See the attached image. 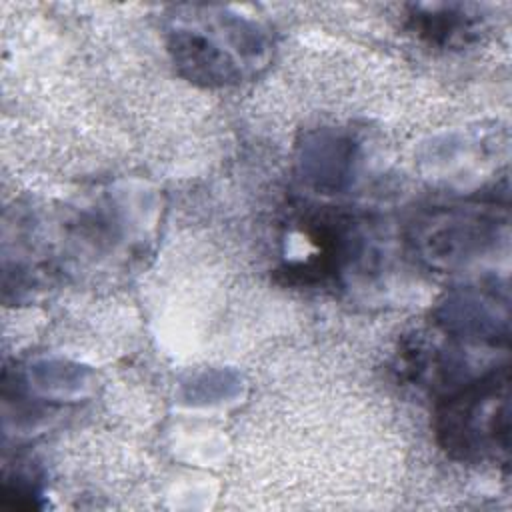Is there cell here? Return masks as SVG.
<instances>
[{
    "instance_id": "3",
    "label": "cell",
    "mask_w": 512,
    "mask_h": 512,
    "mask_svg": "<svg viewBox=\"0 0 512 512\" xmlns=\"http://www.w3.org/2000/svg\"><path fill=\"white\" fill-rule=\"evenodd\" d=\"M412 20L416 32L436 44H450L472 30V18L464 16L458 10L454 12L450 6H440L438 10L432 8V12H428L426 8H418Z\"/></svg>"
},
{
    "instance_id": "1",
    "label": "cell",
    "mask_w": 512,
    "mask_h": 512,
    "mask_svg": "<svg viewBox=\"0 0 512 512\" xmlns=\"http://www.w3.org/2000/svg\"><path fill=\"white\" fill-rule=\"evenodd\" d=\"M438 436L442 446L460 458H482L508 438V382L506 372H492L450 394L438 408Z\"/></svg>"
},
{
    "instance_id": "2",
    "label": "cell",
    "mask_w": 512,
    "mask_h": 512,
    "mask_svg": "<svg viewBox=\"0 0 512 512\" xmlns=\"http://www.w3.org/2000/svg\"><path fill=\"white\" fill-rule=\"evenodd\" d=\"M256 34L252 30L228 44H256ZM172 52L176 64L192 80H202L206 84H226L242 76V66L232 58L226 44H222L214 34H204L200 28L180 26L172 32Z\"/></svg>"
}]
</instances>
